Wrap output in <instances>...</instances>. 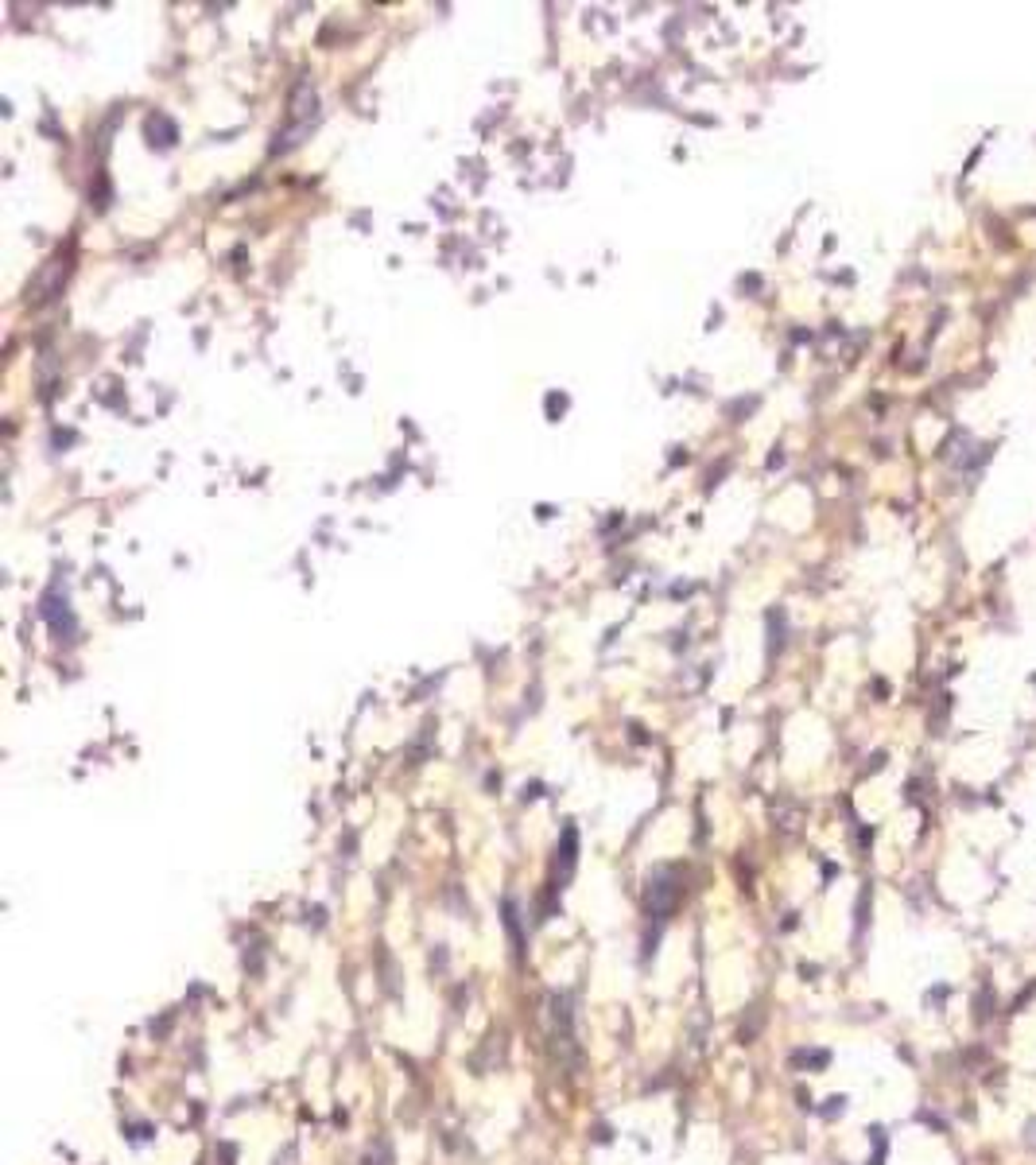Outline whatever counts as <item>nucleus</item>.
Listing matches in <instances>:
<instances>
[{"mask_svg": "<svg viewBox=\"0 0 1036 1165\" xmlns=\"http://www.w3.org/2000/svg\"><path fill=\"white\" fill-rule=\"evenodd\" d=\"M675 902H680V886H672V882H667V870H660L656 882L648 886V909H653L656 917H667V913L675 909Z\"/></svg>", "mask_w": 1036, "mask_h": 1165, "instance_id": "obj_1", "label": "nucleus"}]
</instances>
